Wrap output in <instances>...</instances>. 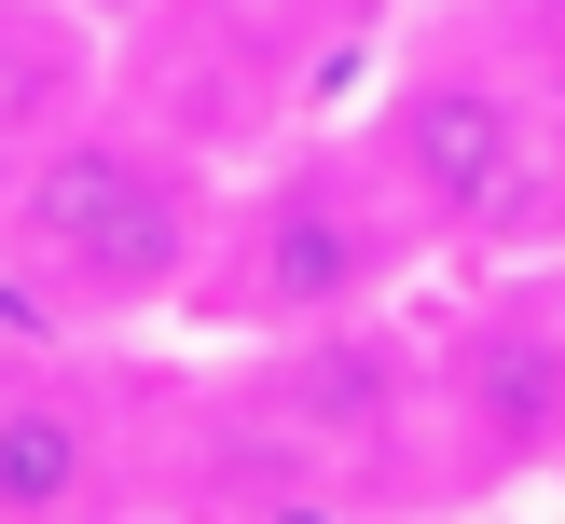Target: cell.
<instances>
[{
  "mask_svg": "<svg viewBox=\"0 0 565 524\" xmlns=\"http://www.w3.org/2000/svg\"><path fill=\"white\" fill-rule=\"evenodd\" d=\"M221 235V165L193 152L166 110L97 97L14 165V207H0V290L55 331H180L193 276Z\"/></svg>",
  "mask_w": 565,
  "mask_h": 524,
  "instance_id": "obj_1",
  "label": "cell"
},
{
  "mask_svg": "<svg viewBox=\"0 0 565 524\" xmlns=\"http://www.w3.org/2000/svg\"><path fill=\"white\" fill-rule=\"evenodd\" d=\"M428 276H441V248L401 207V180L373 165V138L318 125V138H276L263 165L221 180V235H207V276H193L180 331L276 345V331H331V318H373V303H414Z\"/></svg>",
  "mask_w": 565,
  "mask_h": 524,
  "instance_id": "obj_2",
  "label": "cell"
},
{
  "mask_svg": "<svg viewBox=\"0 0 565 524\" xmlns=\"http://www.w3.org/2000/svg\"><path fill=\"white\" fill-rule=\"evenodd\" d=\"M359 138L401 180V207L428 221L441 276L469 263H539V207H552V97L524 69V42L497 28H414L359 97Z\"/></svg>",
  "mask_w": 565,
  "mask_h": 524,
  "instance_id": "obj_3",
  "label": "cell"
},
{
  "mask_svg": "<svg viewBox=\"0 0 565 524\" xmlns=\"http://www.w3.org/2000/svg\"><path fill=\"white\" fill-rule=\"evenodd\" d=\"M428 483H565V263H469L428 318Z\"/></svg>",
  "mask_w": 565,
  "mask_h": 524,
  "instance_id": "obj_4",
  "label": "cell"
},
{
  "mask_svg": "<svg viewBox=\"0 0 565 524\" xmlns=\"http://www.w3.org/2000/svg\"><path fill=\"white\" fill-rule=\"evenodd\" d=\"M152 469V386L110 359V331L14 318L0 331V524L125 511Z\"/></svg>",
  "mask_w": 565,
  "mask_h": 524,
  "instance_id": "obj_5",
  "label": "cell"
},
{
  "mask_svg": "<svg viewBox=\"0 0 565 524\" xmlns=\"http://www.w3.org/2000/svg\"><path fill=\"white\" fill-rule=\"evenodd\" d=\"M110 97V42H97V14L83 0H0V152H42L70 110H97Z\"/></svg>",
  "mask_w": 565,
  "mask_h": 524,
  "instance_id": "obj_6",
  "label": "cell"
},
{
  "mask_svg": "<svg viewBox=\"0 0 565 524\" xmlns=\"http://www.w3.org/2000/svg\"><path fill=\"white\" fill-rule=\"evenodd\" d=\"M524 69L565 97V0H539V14H524Z\"/></svg>",
  "mask_w": 565,
  "mask_h": 524,
  "instance_id": "obj_7",
  "label": "cell"
}]
</instances>
